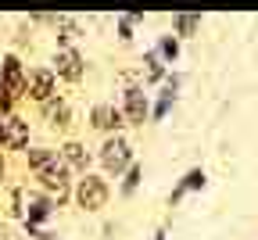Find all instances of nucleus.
<instances>
[{
  "label": "nucleus",
  "mask_w": 258,
  "mask_h": 240,
  "mask_svg": "<svg viewBox=\"0 0 258 240\" xmlns=\"http://www.w3.org/2000/svg\"><path fill=\"white\" fill-rule=\"evenodd\" d=\"M101 165H104V172H111V176L129 172V168L137 165V161H133V144H129L122 133L108 136L104 147H101Z\"/></svg>",
  "instance_id": "nucleus-1"
},
{
  "label": "nucleus",
  "mask_w": 258,
  "mask_h": 240,
  "mask_svg": "<svg viewBox=\"0 0 258 240\" xmlns=\"http://www.w3.org/2000/svg\"><path fill=\"white\" fill-rule=\"evenodd\" d=\"M108 197H111V187L101 176H83L79 187H76V201H79L83 212H101L108 204Z\"/></svg>",
  "instance_id": "nucleus-2"
},
{
  "label": "nucleus",
  "mask_w": 258,
  "mask_h": 240,
  "mask_svg": "<svg viewBox=\"0 0 258 240\" xmlns=\"http://www.w3.org/2000/svg\"><path fill=\"white\" fill-rule=\"evenodd\" d=\"M122 115H125L129 126H144V122L154 115L144 86H125V93H122Z\"/></svg>",
  "instance_id": "nucleus-3"
},
{
  "label": "nucleus",
  "mask_w": 258,
  "mask_h": 240,
  "mask_svg": "<svg viewBox=\"0 0 258 240\" xmlns=\"http://www.w3.org/2000/svg\"><path fill=\"white\" fill-rule=\"evenodd\" d=\"M90 126L101 129V133H108V136H115V133H118L122 126H129V122H125L122 108H115V104H97V108L90 111Z\"/></svg>",
  "instance_id": "nucleus-4"
},
{
  "label": "nucleus",
  "mask_w": 258,
  "mask_h": 240,
  "mask_svg": "<svg viewBox=\"0 0 258 240\" xmlns=\"http://www.w3.org/2000/svg\"><path fill=\"white\" fill-rule=\"evenodd\" d=\"M54 72L61 76V79H69V83H79L83 76H86V61H83V54L79 50H57V57H54Z\"/></svg>",
  "instance_id": "nucleus-5"
},
{
  "label": "nucleus",
  "mask_w": 258,
  "mask_h": 240,
  "mask_svg": "<svg viewBox=\"0 0 258 240\" xmlns=\"http://www.w3.org/2000/svg\"><path fill=\"white\" fill-rule=\"evenodd\" d=\"M40 179H43V187L57 197V201H69V194H72V187H69V165L64 161H57V165H50V168H43V172H36Z\"/></svg>",
  "instance_id": "nucleus-6"
},
{
  "label": "nucleus",
  "mask_w": 258,
  "mask_h": 240,
  "mask_svg": "<svg viewBox=\"0 0 258 240\" xmlns=\"http://www.w3.org/2000/svg\"><path fill=\"white\" fill-rule=\"evenodd\" d=\"M25 93L32 100H40V104L54 100V72H50V68H36V72L29 76V83H25Z\"/></svg>",
  "instance_id": "nucleus-7"
},
{
  "label": "nucleus",
  "mask_w": 258,
  "mask_h": 240,
  "mask_svg": "<svg viewBox=\"0 0 258 240\" xmlns=\"http://www.w3.org/2000/svg\"><path fill=\"white\" fill-rule=\"evenodd\" d=\"M4 144L8 147H25L29 144V122H22V118H15V115H8L4 118Z\"/></svg>",
  "instance_id": "nucleus-8"
},
{
  "label": "nucleus",
  "mask_w": 258,
  "mask_h": 240,
  "mask_svg": "<svg viewBox=\"0 0 258 240\" xmlns=\"http://www.w3.org/2000/svg\"><path fill=\"white\" fill-rule=\"evenodd\" d=\"M0 83H4L11 93H22V90H25L29 79H22V65H18V57H4V79H0Z\"/></svg>",
  "instance_id": "nucleus-9"
},
{
  "label": "nucleus",
  "mask_w": 258,
  "mask_h": 240,
  "mask_svg": "<svg viewBox=\"0 0 258 240\" xmlns=\"http://www.w3.org/2000/svg\"><path fill=\"white\" fill-rule=\"evenodd\" d=\"M43 115H47L50 126H69V122H72V108L64 104V100H57V97L43 104Z\"/></svg>",
  "instance_id": "nucleus-10"
},
{
  "label": "nucleus",
  "mask_w": 258,
  "mask_h": 240,
  "mask_svg": "<svg viewBox=\"0 0 258 240\" xmlns=\"http://www.w3.org/2000/svg\"><path fill=\"white\" fill-rule=\"evenodd\" d=\"M61 161L69 165V168L86 172V161H90V158H86V147H83V144H64V147H61Z\"/></svg>",
  "instance_id": "nucleus-11"
},
{
  "label": "nucleus",
  "mask_w": 258,
  "mask_h": 240,
  "mask_svg": "<svg viewBox=\"0 0 258 240\" xmlns=\"http://www.w3.org/2000/svg\"><path fill=\"white\" fill-rule=\"evenodd\" d=\"M61 161V151H47V147H29V165L36 168V172H43V168L57 165Z\"/></svg>",
  "instance_id": "nucleus-12"
},
{
  "label": "nucleus",
  "mask_w": 258,
  "mask_h": 240,
  "mask_svg": "<svg viewBox=\"0 0 258 240\" xmlns=\"http://www.w3.org/2000/svg\"><path fill=\"white\" fill-rule=\"evenodd\" d=\"M201 187H205V172H201V168H190V172L183 176V183L172 190V201H179L186 190H201Z\"/></svg>",
  "instance_id": "nucleus-13"
},
{
  "label": "nucleus",
  "mask_w": 258,
  "mask_h": 240,
  "mask_svg": "<svg viewBox=\"0 0 258 240\" xmlns=\"http://www.w3.org/2000/svg\"><path fill=\"white\" fill-rule=\"evenodd\" d=\"M144 65H147V68H144V79H147V83H158L161 76H165V65H161V54H158V50H151V54L144 57Z\"/></svg>",
  "instance_id": "nucleus-14"
},
{
  "label": "nucleus",
  "mask_w": 258,
  "mask_h": 240,
  "mask_svg": "<svg viewBox=\"0 0 258 240\" xmlns=\"http://www.w3.org/2000/svg\"><path fill=\"white\" fill-rule=\"evenodd\" d=\"M198 29H201V15H179V18H176V36H179V40L194 36Z\"/></svg>",
  "instance_id": "nucleus-15"
},
{
  "label": "nucleus",
  "mask_w": 258,
  "mask_h": 240,
  "mask_svg": "<svg viewBox=\"0 0 258 240\" xmlns=\"http://www.w3.org/2000/svg\"><path fill=\"white\" fill-rule=\"evenodd\" d=\"M158 54H161V61H176L179 57V36H172V32H169V36H161V43H158Z\"/></svg>",
  "instance_id": "nucleus-16"
},
{
  "label": "nucleus",
  "mask_w": 258,
  "mask_h": 240,
  "mask_svg": "<svg viewBox=\"0 0 258 240\" xmlns=\"http://www.w3.org/2000/svg\"><path fill=\"white\" fill-rule=\"evenodd\" d=\"M50 215V201L47 197H32V208H29V222H43Z\"/></svg>",
  "instance_id": "nucleus-17"
},
{
  "label": "nucleus",
  "mask_w": 258,
  "mask_h": 240,
  "mask_svg": "<svg viewBox=\"0 0 258 240\" xmlns=\"http://www.w3.org/2000/svg\"><path fill=\"white\" fill-rule=\"evenodd\" d=\"M140 165H133V168H129V172H125V183H122V194H133L137 190V183H140Z\"/></svg>",
  "instance_id": "nucleus-18"
},
{
  "label": "nucleus",
  "mask_w": 258,
  "mask_h": 240,
  "mask_svg": "<svg viewBox=\"0 0 258 240\" xmlns=\"http://www.w3.org/2000/svg\"><path fill=\"white\" fill-rule=\"evenodd\" d=\"M133 22H137V15H125V18H122V25H118L122 40H133Z\"/></svg>",
  "instance_id": "nucleus-19"
},
{
  "label": "nucleus",
  "mask_w": 258,
  "mask_h": 240,
  "mask_svg": "<svg viewBox=\"0 0 258 240\" xmlns=\"http://www.w3.org/2000/svg\"><path fill=\"white\" fill-rule=\"evenodd\" d=\"M8 108H11V90H8L4 83H0V115H4Z\"/></svg>",
  "instance_id": "nucleus-20"
},
{
  "label": "nucleus",
  "mask_w": 258,
  "mask_h": 240,
  "mask_svg": "<svg viewBox=\"0 0 258 240\" xmlns=\"http://www.w3.org/2000/svg\"><path fill=\"white\" fill-rule=\"evenodd\" d=\"M158 240H165V233H158Z\"/></svg>",
  "instance_id": "nucleus-21"
}]
</instances>
